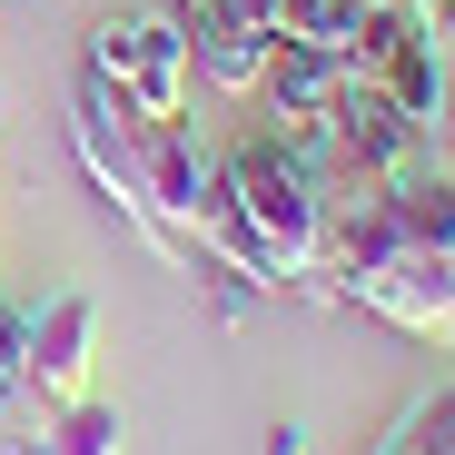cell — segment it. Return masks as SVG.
I'll return each mask as SVG.
<instances>
[{"label": "cell", "mask_w": 455, "mask_h": 455, "mask_svg": "<svg viewBox=\"0 0 455 455\" xmlns=\"http://www.w3.org/2000/svg\"><path fill=\"white\" fill-rule=\"evenodd\" d=\"M327 238L337 208L327 188L287 159L277 139H248L218 159V208H208V277L238 287H327Z\"/></svg>", "instance_id": "6da1fadb"}, {"label": "cell", "mask_w": 455, "mask_h": 455, "mask_svg": "<svg viewBox=\"0 0 455 455\" xmlns=\"http://www.w3.org/2000/svg\"><path fill=\"white\" fill-rule=\"evenodd\" d=\"M347 69H356V80H376V90H387V100L435 139L455 69H445V40H435V20L416 11V0H376V20H366V40L347 50Z\"/></svg>", "instance_id": "7a4b0ae2"}, {"label": "cell", "mask_w": 455, "mask_h": 455, "mask_svg": "<svg viewBox=\"0 0 455 455\" xmlns=\"http://www.w3.org/2000/svg\"><path fill=\"white\" fill-rule=\"evenodd\" d=\"M90 69L129 100V109H148V119H179L188 109V30L169 20V11H129V20H100L90 30Z\"/></svg>", "instance_id": "3957f363"}, {"label": "cell", "mask_w": 455, "mask_h": 455, "mask_svg": "<svg viewBox=\"0 0 455 455\" xmlns=\"http://www.w3.org/2000/svg\"><path fill=\"white\" fill-rule=\"evenodd\" d=\"M90 356H100V297L90 287H60L20 307V387L50 406H80L90 396Z\"/></svg>", "instance_id": "277c9868"}, {"label": "cell", "mask_w": 455, "mask_h": 455, "mask_svg": "<svg viewBox=\"0 0 455 455\" xmlns=\"http://www.w3.org/2000/svg\"><path fill=\"white\" fill-rule=\"evenodd\" d=\"M119 445H129V426L100 396L50 406L30 387H0V455H119Z\"/></svg>", "instance_id": "5b68a950"}, {"label": "cell", "mask_w": 455, "mask_h": 455, "mask_svg": "<svg viewBox=\"0 0 455 455\" xmlns=\"http://www.w3.org/2000/svg\"><path fill=\"white\" fill-rule=\"evenodd\" d=\"M366 20H376V0H277V40H297V50H356L366 40Z\"/></svg>", "instance_id": "8992f818"}, {"label": "cell", "mask_w": 455, "mask_h": 455, "mask_svg": "<svg viewBox=\"0 0 455 455\" xmlns=\"http://www.w3.org/2000/svg\"><path fill=\"white\" fill-rule=\"evenodd\" d=\"M396 426L416 435V455H455V387H445V396H416Z\"/></svg>", "instance_id": "52a82bcc"}, {"label": "cell", "mask_w": 455, "mask_h": 455, "mask_svg": "<svg viewBox=\"0 0 455 455\" xmlns=\"http://www.w3.org/2000/svg\"><path fill=\"white\" fill-rule=\"evenodd\" d=\"M376 455H416V435H406V426H387V435H376Z\"/></svg>", "instance_id": "ba28073f"}, {"label": "cell", "mask_w": 455, "mask_h": 455, "mask_svg": "<svg viewBox=\"0 0 455 455\" xmlns=\"http://www.w3.org/2000/svg\"><path fill=\"white\" fill-rule=\"evenodd\" d=\"M445 100H455V90H445Z\"/></svg>", "instance_id": "9c48e42d"}]
</instances>
